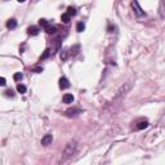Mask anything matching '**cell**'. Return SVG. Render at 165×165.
Instances as JSON below:
<instances>
[{"mask_svg":"<svg viewBox=\"0 0 165 165\" xmlns=\"http://www.w3.org/2000/svg\"><path fill=\"white\" fill-rule=\"evenodd\" d=\"M6 85V80L4 77H0V86H5Z\"/></svg>","mask_w":165,"mask_h":165,"instance_id":"d6986e66","label":"cell"},{"mask_svg":"<svg viewBox=\"0 0 165 165\" xmlns=\"http://www.w3.org/2000/svg\"><path fill=\"white\" fill-rule=\"evenodd\" d=\"M56 30H57V28L56 27H53V26H48V27L47 28H45V31H47L48 32V34H54V32H56Z\"/></svg>","mask_w":165,"mask_h":165,"instance_id":"e0dca14e","label":"cell"},{"mask_svg":"<svg viewBox=\"0 0 165 165\" xmlns=\"http://www.w3.org/2000/svg\"><path fill=\"white\" fill-rule=\"evenodd\" d=\"M130 86H132L130 81H128L127 84H125V86L123 85V86H121V89H120V90H119V92H118V97H119V96H121V94H125V93H127L128 90L130 89Z\"/></svg>","mask_w":165,"mask_h":165,"instance_id":"5b68a950","label":"cell"},{"mask_svg":"<svg viewBox=\"0 0 165 165\" xmlns=\"http://www.w3.org/2000/svg\"><path fill=\"white\" fill-rule=\"evenodd\" d=\"M49 54H50V49L48 48V49H45V50H44L43 56H41V59H45V58H48V57H49Z\"/></svg>","mask_w":165,"mask_h":165,"instance_id":"ac0fdd59","label":"cell"},{"mask_svg":"<svg viewBox=\"0 0 165 165\" xmlns=\"http://www.w3.org/2000/svg\"><path fill=\"white\" fill-rule=\"evenodd\" d=\"M18 1H19V3H25L26 0H18Z\"/></svg>","mask_w":165,"mask_h":165,"instance_id":"44dd1931","label":"cell"},{"mask_svg":"<svg viewBox=\"0 0 165 165\" xmlns=\"http://www.w3.org/2000/svg\"><path fill=\"white\" fill-rule=\"evenodd\" d=\"M5 93H6V96H11V97H13V94H12L13 92H12V90H6Z\"/></svg>","mask_w":165,"mask_h":165,"instance_id":"ffe728a7","label":"cell"},{"mask_svg":"<svg viewBox=\"0 0 165 165\" xmlns=\"http://www.w3.org/2000/svg\"><path fill=\"white\" fill-rule=\"evenodd\" d=\"M77 152V143L76 142H69L64 147V151H63V156L64 157H71L74 155H76Z\"/></svg>","mask_w":165,"mask_h":165,"instance_id":"6da1fadb","label":"cell"},{"mask_svg":"<svg viewBox=\"0 0 165 165\" xmlns=\"http://www.w3.org/2000/svg\"><path fill=\"white\" fill-rule=\"evenodd\" d=\"M66 13L71 17V16H75V14H76V11H75V8H72V6H69V8H67V12H66Z\"/></svg>","mask_w":165,"mask_h":165,"instance_id":"2e32d148","label":"cell"},{"mask_svg":"<svg viewBox=\"0 0 165 165\" xmlns=\"http://www.w3.org/2000/svg\"><path fill=\"white\" fill-rule=\"evenodd\" d=\"M17 92L21 93V94H23V93H26V86L23 85V84H18L17 85Z\"/></svg>","mask_w":165,"mask_h":165,"instance_id":"4fadbf2b","label":"cell"},{"mask_svg":"<svg viewBox=\"0 0 165 165\" xmlns=\"http://www.w3.org/2000/svg\"><path fill=\"white\" fill-rule=\"evenodd\" d=\"M76 30H77V32H83L84 30H85V25H84L83 22H79L76 26Z\"/></svg>","mask_w":165,"mask_h":165,"instance_id":"5bb4252c","label":"cell"},{"mask_svg":"<svg viewBox=\"0 0 165 165\" xmlns=\"http://www.w3.org/2000/svg\"><path fill=\"white\" fill-rule=\"evenodd\" d=\"M80 112H81V111H80L79 108H69V110H67V111H66V115L69 116V118H72V116L79 115Z\"/></svg>","mask_w":165,"mask_h":165,"instance_id":"8992f818","label":"cell"},{"mask_svg":"<svg viewBox=\"0 0 165 165\" xmlns=\"http://www.w3.org/2000/svg\"><path fill=\"white\" fill-rule=\"evenodd\" d=\"M74 99H75V98H74V96L72 94H69V93L63 96V102L64 103H72Z\"/></svg>","mask_w":165,"mask_h":165,"instance_id":"9c48e42d","label":"cell"},{"mask_svg":"<svg viewBox=\"0 0 165 165\" xmlns=\"http://www.w3.org/2000/svg\"><path fill=\"white\" fill-rule=\"evenodd\" d=\"M39 27H36V26H31V27L27 28V34L30 35V36H36V35L39 34Z\"/></svg>","mask_w":165,"mask_h":165,"instance_id":"277c9868","label":"cell"},{"mask_svg":"<svg viewBox=\"0 0 165 165\" xmlns=\"http://www.w3.org/2000/svg\"><path fill=\"white\" fill-rule=\"evenodd\" d=\"M70 86V83L66 77H61L59 79V88L61 89H67Z\"/></svg>","mask_w":165,"mask_h":165,"instance_id":"52a82bcc","label":"cell"},{"mask_svg":"<svg viewBox=\"0 0 165 165\" xmlns=\"http://www.w3.org/2000/svg\"><path fill=\"white\" fill-rule=\"evenodd\" d=\"M6 27L8 28H16L17 27V21H16L14 18H11L6 21Z\"/></svg>","mask_w":165,"mask_h":165,"instance_id":"ba28073f","label":"cell"},{"mask_svg":"<svg viewBox=\"0 0 165 165\" xmlns=\"http://www.w3.org/2000/svg\"><path fill=\"white\" fill-rule=\"evenodd\" d=\"M22 77H23V75H22L21 72H16L14 75H13V79H14L16 81H21V80H22Z\"/></svg>","mask_w":165,"mask_h":165,"instance_id":"9a60e30c","label":"cell"},{"mask_svg":"<svg viewBox=\"0 0 165 165\" xmlns=\"http://www.w3.org/2000/svg\"><path fill=\"white\" fill-rule=\"evenodd\" d=\"M147 127H148V123L147 121H141L140 124L137 125V129H138V130H142V129H146Z\"/></svg>","mask_w":165,"mask_h":165,"instance_id":"30bf717a","label":"cell"},{"mask_svg":"<svg viewBox=\"0 0 165 165\" xmlns=\"http://www.w3.org/2000/svg\"><path fill=\"white\" fill-rule=\"evenodd\" d=\"M70 16L69 14H67V13H63V14L62 16H61V19H62V22H63V23H69V22H70Z\"/></svg>","mask_w":165,"mask_h":165,"instance_id":"8fae6325","label":"cell"},{"mask_svg":"<svg viewBox=\"0 0 165 165\" xmlns=\"http://www.w3.org/2000/svg\"><path fill=\"white\" fill-rule=\"evenodd\" d=\"M52 141H53L52 134H45L43 137V140H41V144H43V146H48V144L52 143Z\"/></svg>","mask_w":165,"mask_h":165,"instance_id":"3957f363","label":"cell"},{"mask_svg":"<svg viewBox=\"0 0 165 165\" xmlns=\"http://www.w3.org/2000/svg\"><path fill=\"white\" fill-rule=\"evenodd\" d=\"M132 8H133L134 14L137 16V17H142V16L144 14V12L142 11V8L140 6V4H138L137 0H133V1H132Z\"/></svg>","mask_w":165,"mask_h":165,"instance_id":"7a4b0ae2","label":"cell"},{"mask_svg":"<svg viewBox=\"0 0 165 165\" xmlns=\"http://www.w3.org/2000/svg\"><path fill=\"white\" fill-rule=\"evenodd\" d=\"M39 25L41 26V27H44V28H47L48 26H49V22L47 21V19H44V18H41V19H39Z\"/></svg>","mask_w":165,"mask_h":165,"instance_id":"7c38bea8","label":"cell"}]
</instances>
